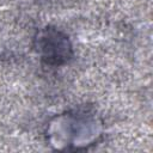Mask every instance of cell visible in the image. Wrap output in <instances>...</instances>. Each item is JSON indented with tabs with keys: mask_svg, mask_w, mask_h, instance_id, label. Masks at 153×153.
Returning <instances> with one entry per match:
<instances>
[{
	"mask_svg": "<svg viewBox=\"0 0 153 153\" xmlns=\"http://www.w3.org/2000/svg\"><path fill=\"white\" fill-rule=\"evenodd\" d=\"M35 50L47 66L60 67L73 57V45L63 31L54 26H45L37 31L33 38Z\"/></svg>",
	"mask_w": 153,
	"mask_h": 153,
	"instance_id": "1",
	"label": "cell"
}]
</instances>
